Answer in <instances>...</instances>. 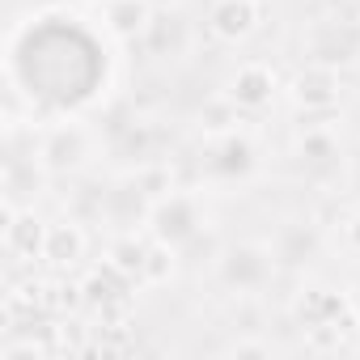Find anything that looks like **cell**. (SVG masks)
<instances>
[{"label":"cell","instance_id":"obj_1","mask_svg":"<svg viewBox=\"0 0 360 360\" xmlns=\"http://www.w3.org/2000/svg\"><path fill=\"white\" fill-rule=\"evenodd\" d=\"M255 18H259L255 0H221L212 9V30L221 39H242V34L255 30Z\"/></svg>","mask_w":360,"mask_h":360},{"label":"cell","instance_id":"obj_2","mask_svg":"<svg viewBox=\"0 0 360 360\" xmlns=\"http://www.w3.org/2000/svg\"><path fill=\"white\" fill-rule=\"evenodd\" d=\"M81 250H85V238H81L77 225H51L47 238H43V255L51 263H77Z\"/></svg>","mask_w":360,"mask_h":360},{"label":"cell","instance_id":"obj_3","mask_svg":"<svg viewBox=\"0 0 360 360\" xmlns=\"http://www.w3.org/2000/svg\"><path fill=\"white\" fill-rule=\"evenodd\" d=\"M106 22H110V30L131 39L148 26V5L144 0H106Z\"/></svg>","mask_w":360,"mask_h":360},{"label":"cell","instance_id":"obj_4","mask_svg":"<svg viewBox=\"0 0 360 360\" xmlns=\"http://www.w3.org/2000/svg\"><path fill=\"white\" fill-rule=\"evenodd\" d=\"M267 89H271V72L259 68V64H246L233 81V98L246 102V106H263L267 102Z\"/></svg>","mask_w":360,"mask_h":360},{"label":"cell","instance_id":"obj_5","mask_svg":"<svg viewBox=\"0 0 360 360\" xmlns=\"http://www.w3.org/2000/svg\"><path fill=\"white\" fill-rule=\"evenodd\" d=\"M330 89H335V77H330L326 68H309V72L297 77V98L309 102V106H326V102L335 98Z\"/></svg>","mask_w":360,"mask_h":360},{"label":"cell","instance_id":"obj_6","mask_svg":"<svg viewBox=\"0 0 360 360\" xmlns=\"http://www.w3.org/2000/svg\"><path fill=\"white\" fill-rule=\"evenodd\" d=\"M98 5H106V0H98Z\"/></svg>","mask_w":360,"mask_h":360}]
</instances>
